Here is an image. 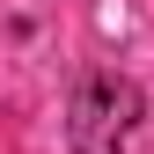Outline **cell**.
Instances as JSON below:
<instances>
[{
  "instance_id": "obj_1",
  "label": "cell",
  "mask_w": 154,
  "mask_h": 154,
  "mask_svg": "<svg viewBox=\"0 0 154 154\" xmlns=\"http://www.w3.org/2000/svg\"><path fill=\"white\" fill-rule=\"evenodd\" d=\"M140 118H147L140 81H125V73H88V81L73 88V103H66V140H73V154H125L132 132H140Z\"/></svg>"
}]
</instances>
